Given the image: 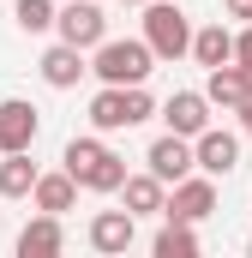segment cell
I'll use <instances>...</instances> for the list:
<instances>
[{
	"mask_svg": "<svg viewBox=\"0 0 252 258\" xmlns=\"http://www.w3.org/2000/svg\"><path fill=\"white\" fill-rule=\"evenodd\" d=\"M150 114H156V102H150V90H144V84H126V120H132V126H144Z\"/></svg>",
	"mask_w": 252,
	"mask_h": 258,
	"instance_id": "44dd1931",
	"label": "cell"
},
{
	"mask_svg": "<svg viewBox=\"0 0 252 258\" xmlns=\"http://www.w3.org/2000/svg\"><path fill=\"white\" fill-rule=\"evenodd\" d=\"M120 6H144V0H120Z\"/></svg>",
	"mask_w": 252,
	"mask_h": 258,
	"instance_id": "d4e9b609",
	"label": "cell"
},
{
	"mask_svg": "<svg viewBox=\"0 0 252 258\" xmlns=\"http://www.w3.org/2000/svg\"><path fill=\"white\" fill-rule=\"evenodd\" d=\"M90 126L96 132H126V84H102L96 96H90Z\"/></svg>",
	"mask_w": 252,
	"mask_h": 258,
	"instance_id": "e0dca14e",
	"label": "cell"
},
{
	"mask_svg": "<svg viewBox=\"0 0 252 258\" xmlns=\"http://www.w3.org/2000/svg\"><path fill=\"white\" fill-rule=\"evenodd\" d=\"M60 246H66V228H60V216H48V210H36L24 222V234H18V258H54Z\"/></svg>",
	"mask_w": 252,
	"mask_h": 258,
	"instance_id": "7c38bea8",
	"label": "cell"
},
{
	"mask_svg": "<svg viewBox=\"0 0 252 258\" xmlns=\"http://www.w3.org/2000/svg\"><path fill=\"white\" fill-rule=\"evenodd\" d=\"M144 168H150L162 186H174L180 174H192V138H180V132H162V138L144 150Z\"/></svg>",
	"mask_w": 252,
	"mask_h": 258,
	"instance_id": "52a82bcc",
	"label": "cell"
},
{
	"mask_svg": "<svg viewBox=\"0 0 252 258\" xmlns=\"http://www.w3.org/2000/svg\"><path fill=\"white\" fill-rule=\"evenodd\" d=\"M90 72L102 78V84H144L150 72H156V54H150V42L144 36H102L96 48H90Z\"/></svg>",
	"mask_w": 252,
	"mask_h": 258,
	"instance_id": "7a4b0ae2",
	"label": "cell"
},
{
	"mask_svg": "<svg viewBox=\"0 0 252 258\" xmlns=\"http://www.w3.org/2000/svg\"><path fill=\"white\" fill-rule=\"evenodd\" d=\"M132 240H138V216L132 210H96L90 216V246L96 252L120 258V252H132Z\"/></svg>",
	"mask_w": 252,
	"mask_h": 258,
	"instance_id": "9c48e42d",
	"label": "cell"
},
{
	"mask_svg": "<svg viewBox=\"0 0 252 258\" xmlns=\"http://www.w3.org/2000/svg\"><path fill=\"white\" fill-rule=\"evenodd\" d=\"M150 252L156 258H198V234H192V222H162V234L150 240Z\"/></svg>",
	"mask_w": 252,
	"mask_h": 258,
	"instance_id": "d6986e66",
	"label": "cell"
},
{
	"mask_svg": "<svg viewBox=\"0 0 252 258\" xmlns=\"http://www.w3.org/2000/svg\"><path fill=\"white\" fill-rule=\"evenodd\" d=\"M144 42L156 60H180L192 48V18L180 12V0H144Z\"/></svg>",
	"mask_w": 252,
	"mask_h": 258,
	"instance_id": "3957f363",
	"label": "cell"
},
{
	"mask_svg": "<svg viewBox=\"0 0 252 258\" xmlns=\"http://www.w3.org/2000/svg\"><path fill=\"white\" fill-rule=\"evenodd\" d=\"M246 96H252V72L246 66H234V60L210 66V78H204V102H210V108H228V114H234Z\"/></svg>",
	"mask_w": 252,
	"mask_h": 258,
	"instance_id": "30bf717a",
	"label": "cell"
},
{
	"mask_svg": "<svg viewBox=\"0 0 252 258\" xmlns=\"http://www.w3.org/2000/svg\"><path fill=\"white\" fill-rule=\"evenodd\" d=\"M162 198H168V186H162L150 168L120 180V210H132V216H162Z\"/></svg>",
	"mask_w": 252,
	"mask_h": 258,
	"instance_id": "5bb4252c",
	"label": "cell"
},
{
	"mask_svg": "<svg viewBox=\"0 0 252 258\" xmlns=\"http://www.w3.org/2000/svg\"><path fill=\"white\" fill-rule=\"evenodd\" d=\"M192 168L210 174V180H228V174L240 168V138L222 132V126H204L198 138H192Z\"/></svg>",
	"mask_w": 252,
	"mask_h": 258,
	"instance_id": "5b68a950",
	"label": "cell"
},
{
	"mask_svg": "<svg viewBox=\"0 0 252 258\" xmlns=\"http://www.w3.org/2000/svg\"><path fill=\"white\" fill-rule=\"evenodd\" d=\"M36 162H30V150H6L0 156V198H30V186H36Z\"/></svg>",
	"mask_w": 252,
	"mask_h": 258,
	"instance_id": "ac0fdd59",
	"label": "cell"
},
{
	"mask_svg": "<svg viewBox=\"0 0 252 258\" xmlns=\"http://www.w3.org/2000/svg\"><path fill=\"white\" fill-rule=\"evenodd\" d=\"M186 54L204 66V72L222 66V60H234V30H228V24H204V30H192V48H186Z\"/></svg>",
	"mask_w": 252,
	"mask_h": 258,
	"instance_id": "2e32d148",
	"label": "cell"
},
{
	"mask_svg": "<svg viewBox=\"0 0 252 258\" xmlns=\"http://www.w3.org/2000/svg\"><path fill=\"white\" fill-rule=\"evenodd\" d=\"M156 114L168 120V132H180V138H198V132L210 126V102H204V90H174Z\"/></svg>",
	"mask_w": 252,
	"mask_h": 258,
	"instance_id": "8fae6325",
	"label": "cell"
},
{
	"mask_svg": "<svg viewBox=\"0 0 252 258\" xmlns=\"http://www.w3.org/2000/svg\"><path fill=\"white\" fill-rule=\"evenodd\" d=\"M36 132H42V114H36L24 96H6V102H0V156H6V150H30Z\"/></svg>",
	"mask_w": 252,
	"mask_h": 258,
	"instance_id": "ba28073f",
	"label": "cell"
},
{
	"mask_svg": "<svg viewBox=\"0 0 252 258\" xmlns=\"http://www.w3.org/2000/svg\"><path fill=\"white\" fill-rule=\"evenodd\" d=\"M30 204H36V210H48V216H66V210L78 204V180H72L66 168H60V174H36Z\"/></svg>",
	"mask_w": 252,
	"mask_h": 258,
	"instance_id": "9a60e30c",
	"label": "cell"
},
{
	"mask_svg": "<svg viewBox=\"0 0 252 258\" xmlns=\"http://www.w3.org/2000/svg\"><path fill=\"white\" fill-rule=\"evenodd\" d=\"M234 114H240V132H246V138H252V96H246V102H240V108H234Z\"/></svg>",
	"mask_w": 252,
	"mask_h": 258,
	"instance_id": "cb8c5ba5",
	"label": "cell"
},
{
	"mask_svg": "<svg viewBox=\"0 0 252 258\" xmlns=\"http://www.w3.org/2000/svg\"><path fill=\"white\" fill-rule=\"evenodd\" d=\"M36 72H42V84H48V90H72V84H78L90 66H84V48H72V42H54V48L42 54V66H36Z\"/></svg>",
	"mask_w": 252,
	"mask_h": 258,
	"instance_id": "4fadbf2b",
	"label": "cell"
},
{
	"mask_svg": "<svg viewBox=\"0 0 252 258\" xmlns=\"http://www.w3.org/2000/svg\"><path fill=\"white\" fill-rule=\"evenodd\" d=\"M12 24H18L24 36L54 30V0H12Z\"/></svg>",
	"mask_w": 252,
	"mask_h": 258,
	"instance_id": "ffe728a7",
	"label": "cell"
},
{
	"mask_svg": "<svg viewBox=\"0 0 252 258\" xmlns=\"http://www.w3.org/2000/svg\"><path fill=\"white\" fill-rule=\"evenodd\" d=\"M54 30H60V42H72V48H96L102 36H108V18H102V6L96 0H66L60 12H54Z\"/></svg>",
	"mask_w": 252,
	"mask_h": 258,
	"instance_id": "8992f818",
	"label": "cell"
},
{
	"mask_svg": "<svg viewBox=\"0 0 252 258\" xmlns=\"http://www.w3.org/2000/svg\"><path fill=\"white\" fill-rule=\"evenodd\" d=\"M228 18H246L252 24V0H228Z\"/></svg>",
	"mask_w": 252,
	"mask_h": 258,
	"instance_id": "603a6c76",
	"label": "cell"
},
{
	"mask_svg": "<svg viewBox=\"0 0 252 258\" xmlns=\"http://www.w3.org/2000/svg\"><path fill=\"white\" fill-rule=\"evenodd\" d=\"M234 66H246V72H252V24H246V30H234Z\"/></svg>",
	"mask_w": 252,
	"mask_h": 258,
	"instance_id": "7402d4cb",
	"label": "cell"
},
{
	"mask_svg": "<svg viewBox=\"0 0 252 258\" xmlns=\"http://www.w3.org/2000/svg\"><path fill=\"white\" fill-rule=\"evenodd\" d=\"M216 210V180L210 174H180L174 186H168V198H162V216H174V222H204Z\"/></svg>",
	"mask_w": 252,
	"mask_h": 258,
	"instance_id": "277c9868",
	"label": "cell"
},
{
	"mask_svg": "<svg viewBox=\"0 0 252 258\" xmlns=\"http://www.w3.org/2000/svg\"><path fill=\"white\" fill-rule=\"evenodd\" d=\"M246 252H252V240H246Z\"/></svg>",
	"mask_w": 252,
	"mask_h": 258,
	"instance_id": "484cf974",
	"label": "cell"
},
{
	"mask_svg": "<svg viewBox=\"0 0 252 258\" xmlns=\"http://www.w3.org/2000/svg\"><path fill=\"white\" fill-rule=\"evenodd\" d=\"M60 168L84 192H120V180H126V156H114L102 138H72L60 150Z\"/></svg>",
	"mask_w": 252,
	"mask_h": 258,
	"instance_id": "6da1fadb",
	"label": "cell"
}]
</instances>
